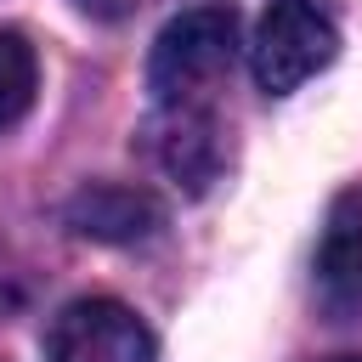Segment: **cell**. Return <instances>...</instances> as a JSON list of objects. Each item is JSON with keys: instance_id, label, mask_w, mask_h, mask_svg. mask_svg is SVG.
I'll return each mask as SVG.
<instances>
[{"instance_id": "9", "label": "cell", "mask_w": 362, "mask_h": 362, "mask_svg": "<svg viewBox=\"0 0 362 362\" xmlns=\"http://www.w3.org/2000/svg\"><path fill=\"white\" fill-rule=\"evenodd\" d=\"M334 362H362V356H334Z\"/></svg>"}, {"instance_id": "7", "label": "cell", "mask_w": 362, "mask_h": 362, "mask_svg": "<svg viewBox=\"0 0 362 362\" xmlns=\"http://www.w3.org/2000/svg\"><path fill=\"white\" fill-rule=\"evenodd\" d=\"M34 90H40L34 45H28L17 28H0V130L17 124V119L34 107Z\"/></svg>"}, {"instance_id": "8", "label": "cell", "mask_w": 362, "mask_h": 362, "mask_svg": "<svg viewBox=\"0 0 362 362\" xmlns=\"http://www.w3.org/2000/svg\"><path fill=\"white\" fill-rule=\"evenodd\" d=\"M79 11H85V17H96V23H119V17H130V11H136V0H79Z\"/></svg>"}, {"instance_id": "1", "label": "cell", "mask_w": 362, "mask_h": 362, "mask_svg": "<svg viewBox=\"0 0 362 362\" xmlns=\"http://www.w3.org/2000/svg\"><path fill=\"white\" fill-rule=\"evenodd\" d=\"M238 62V11L232 6H192L153 40L147 85L158 102H204V90Z\"/></svg>"}, {"instance_id": "3", "label": "cell", "mask_w": 362, "mask_h": 362, "mask_svg": "<svg viewBox=\"0 0 362 362\" xmlns=\"http://www.w3.org/2000/svg\"><path fill=\"white\" fill-rule=\"evenodd\" d=\"M45 362H158V345L124 300L85 294L51 317Z\"/></svg>"}, {"instance_id": "4", "label": "cell", "mask_w": 362, "mask_h": 362, "mask_svg": "<svg viewBox=\"0 0 362 362\" xmlns=\"http://www.w3.org/2000/svg\"><path fill=\"white\" fill-rule=\"evenodd\" d=\"M311 283L334 322H362V192L334 198L311 255Z\"/></svg>"}, {"instance_id": "6", "label": "cell", "mask_w": 362, "mask_h": 362, "mask_svg": "<svg viewBox=\"0 0 362 362\" xmlns=\"http://www.w3.org/2000/svg\"><path fill=\"white\" fill-rule=\"evenodd\" d=\"M62 221L90 243H141L164 226V204L130 181H90L68 198Z\"/></svg>"}, {"instance_id": "2", "label": "cell", "mask_w": 362, "mask_h": 362, "mask_svg": "<svg viewBox=\"0 0 362 362\" xmlns=\"http://www.w3.org/2000/svg\"><path fill=\"white\" fill-rule=\"evenodd\" d=\"M334 57H339V34H334V23H328L311 0H272L266 17L255 23V40H249L255 85L272 90V96L300 90V85L317 79Z\"/></svg>"}, {"instance_id": "5", "label": "cell", "mask_w": 362, "mask_h": 362, "mask_svg": "<svg viewBox=\"0 0 362 362\" xmlns=\"http://www.w3.org/2000/svg\"><path fill=\"white\" fill-rule=\"evenodd\" d=\"M153 153L175 187L209 192V181L226 170V130L204 102H164L153 124Z\"/></svg>"}]
</instances>
